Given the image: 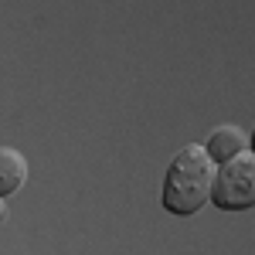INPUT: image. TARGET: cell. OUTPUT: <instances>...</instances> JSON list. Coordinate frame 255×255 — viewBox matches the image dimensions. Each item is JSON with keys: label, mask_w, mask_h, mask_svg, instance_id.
Here are the masks:
<instances>
[{"label": "cell", "mask_w": 255, "mask_h": 255, "mask_svg": "<svg viewBox=\"0 0 255 255\" xmlns=\"http://www.w3.org/2000/svg\"><path fill=\"white\" fill-rule=\"evenodd\" d=\"M27 174H31L27 157L14 146H0V197L3 201H10L27 184Z\"/></svg>", "instance_id": "obj_4"}, {"label": "cell", "mask_w": 255, "mask_h": 255, "mask_svg": "<svg viewBox=\"0 0 255 255\" xmlns=\"http://www.w3.org/2000/svg\"><path fill=\"white\" fill-rule=\"evenodd\" d=\"M201 146L208 150V157L215 160V163H221V160H232V157H238V153H245V150H252V139H249V133H245L242 126L225 123V126L211 129V136L204 139Z\"/></svg>", "instance_id": "obj_3"}, {"label": "cell", "mask_w": 255, "mask_h": 255, "mask_svg": "<svg viewBox=\"0 0 255 255\" xmlns=\"http://www.w3.org/2000/svg\"><path fill=\"white\" fill-rule=\"evenodd\" d=\"M3 218H7V201L0 197V225H3Z\"/></svg>", "instance_id": "obj_5"}, {"label": "cell", "mask_w": 255, "mask_h": 255, "mask_svg": "<svg viewBox=\"0 0 255 255\" xmlns=\"http://www.w3.org/2000/svg\"><path fill=\"white\" fill-rule=\"evenodd\" d=\"M215 160L208 157V150L201 143H184L167 163L163 187H160V204L163 211L177 218L197 215L208 201H211V184H215Z\"/></svg>", "instance_id": "obj_1"}, {"label": "cell", "mask_w": 255, "mask_h": 255, "mask_svg": "<svg viewBox=\"0 0 255 255\" xmlns=\"http://www.w3.org/2000/svg\"><path fill=\"white\" fill-rule=\"evenodd\" d=\"M211 204L221 211H249L255 204V153L245 150L215 167Z\"/></svg>", "instance_id": "obj_2"}]
</instances>
